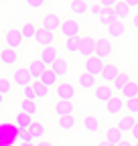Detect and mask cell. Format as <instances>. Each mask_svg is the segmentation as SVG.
Segmentation results:
<instances>
[{
  "mask_svg": "<svg viewBox=\"0 0 138 146\" xmlns=\"http://www.w3.org/2000/svg\"><path fill=\"white\" fill-rule=\"evenodd\" d=\"M33 87H34V94H37V100H45V98L49 96V87H47L43 81L37 79V81L33 83Z\"/></svg>",
  "mask_w": 138,
  "mask_h": 146,
  "instance_id": "836d02e7",
  "label": "cell"
},
{
  "mask_svg": "<svg viewBox=\"0 0 138 146\" xmlns=\"http://www.w3.org/2000/svg\"><path fill=\"white\" fill-rule=\"evenodd\" d=\"M130 81V77H128V73H122L120 71V75L114 79V83H112V87L116 89V91H122L124 87H126V83Z\"/></svg>",
  "mask_w": 138,
  "mask_h": 146,
  "instance_id": "d6a6232c",
  "label": "cell"
},
{
  "mask_svg": "<svg viewBox=\"0 0 138 146\" xmlns=\"http://www.w3.org/2000/svg\"><path fill=\"white\" fill-rule=\"evenodd\" d=\"M69 8H71V12H73V14L83 16L85 12H88V2H85V0H71Z\"/></svg>",
  "mask_w": 138,
  "mask_h": 146,
  "instance_id": "f1b7e54d",
  "label": "cell"
},
{
  "mask_svg": "<svg viewBox=\"0 0 138 146\" xmlns=\"http://www.w3.org/2000/svg\"><path fill=\"white\" fill-rule=\"evenodd\" d=\"M122 94V98L124 100H132V98H138V83L134 81V79H130L128 83H126V87L120 91Z\"/></svg>",
  "mask_w": 138,
  "mask_h": 146,
  "instance_id": "d4e9b609",
  "label": "cell"
},
{
  "mask_svg": "<svg viewBox=\"0 0 138 146\" xmlns=\"http://www.w3.org/2000/svg\"><path fill=\"white\" fill-rule=\"evenodd\" d=\"M77 83H79V89H83V91H90V89H96L100 83H98V77L96 75H92V73H81L79 75V79H77Z\"/></svg>",
  "mask_w": 138,
  "mask_h": 146,
  "instance_id": "4fadbf2b",
  "label": "cell"
},
{
  "mask_svg": "<svg viewBox=\"0 0 138 146\" xmlns=\"http://www.w3.org/2000/svg\"><path fill=\"white\" fill-rule=\"evenodd\" d=\"M98 146H114V144H110V142H108V140H104V142H100V144H98Z\"/></svg>",
  "mask_w": 138,
  "mask_h": 146,
  "instance_id": "c3c4849f",
  "label": "cell"
},
{
  "mask_svg": "<svg viewBox=\"0 0 138 146\" xmlns=\"http://www.w3.org/2000/svg\"><path fill=\"white\" fill-rule=\"evenodd\" d=\"M114 12H116V16H118V21H128V18H132V8L124 2V0L114 6Z\"/></svg>",
  "mask_w": 138,
  "mask_h": 146,
  "instance_id": "44dd1931",
  "label": "cell"
},
{
  "mask_svg": "<svg viewBox=\"0 0 138 146\" xmlns=\"http://www.w3.org/2000/svg\"><path fill=\"white\" fill-rule=\"evenodd\" d=\"M118 146H134V142H128V140H122Z\"/></svg>",
  "mask_w": 138,
  "mask_h": 146,
  "instance_id": "7dc6e473",
  "label": "cell"
},
{
  "mask_svg": "<svg viewBox=\"0 0 138 146\" xmlns=\"http://www.w3.org/2000/svg\"><path fill=\"white\" fill-rule=\"evenodd\" d=\"M57 79H59V75H57V73H55L53 69H51V67H47V71L41 75V79H39V81H43V83L51 89V87H57V83H59Z\"/></svg>",
  "mask_w": 138,
  "mask_h": 146,
  "instance_id": "7402d4cb",
  "label": "cell"
},
{
  "mask_svg": "<svg viewBox=\"0 0 138 146\" xmlns=\"http://www.w3.org/2000/svg\"><path fill=\"white\" fill-rule=\"evenodd\" d=\"M98 18H100V23H102L104 27H110L114 21H118V16H116L114 8H104V10H102V14H100Z\"/></svg>",
  "mask_w": 138,
  "mask_h": 146,
  "instance_id": "484cf974",
  "label": "cell"
},
{
  "mask_svg": "<svg viewBox=\"0 0 138 146\" xmlns=\"http://www.w3.org/2000/svg\"><path fill=\"white\" fill-rule=\"evenodd\" d=\"M23 41H25V36H23L21 29H6L4 31V43H6V47L19 51L21 45H23Z\"/></svg>",
  "mask_w": 138,
  "mask_h": 146,
  "instance_id": "6da1fadb",
  "label": "cell"
},
{
  "mask_svg": "<svg viewBox=\"0 0 138 146\" xmlns=\"http://www.w3.org/2000/svg\"><path fill=\"white\" fill-rule=\"evenodd\" d=\"M29 130H31V134H33V140H34V142L43 140V136H45V132H47V130H45V124H43V122H33Z\"/></svg>",
  "mask_w": 138,
  "mask_h": 146,
  "instance_id": "4316f807",
  "label": "cell"
},
{
  "mask_svg": "<svg viewBox=\"0 0 138 146\" xmlns=\"http://www.w3.org/2000/svg\"><path fill=\"white\" fill-rule=\"evenodd\" d=\"M75 112V104L71 100H59L55 104V116H71Z\"/></svg>",
  "mask_w": 138,
  "mask_h": 146,
  "instance_id": "9a60e30c",
  "label": "cell"
},
{
  "mask_svg": "<svg viewBox=\"0 0 138 146\" xmlns=\"http://www.w3.org/2000/svg\"><path fill=\"white\" fill-rule=\"evenodd\" d=\"M57 126L61 128L63 132H67V130H71V128H75L77 126V118L71 114V116H59L57 118Z\"/></svg>",
  "mask_w": 138,
  "mask_h": 146,
  "instance_id": "603a6c76",
  "label": "cell"
},
{
  "mask_svg": "<svg viewBox=\"0 0 138 146\" xmlns=\"http://www.w3.org/2000/svg\"><path fill=\"white\" fill-rule=\"evenodd\" d=\"M79 45H81V36L65 39V51H69V53H79Z\"/></svg>",
  "mask_w": 138,
  "mask_h": 146,
  "instance_id": "4dcf8cb0",
  "label": "cell"
},
{
  "mask_svg": "<svg viewBox=\"0 0 138 146\" xmlns=\"http://www.w3.org/2000/svg\"><path fill=\"white\" fill-rule=\"evenodd\" d=\"M21 112H27V114H31V116H37L39 114V104H37V100H23L21 102Z\"/></svg>",
  "mask_w": 138,
  "mask_h": 146,
  "instance_id": "cb8c5ba5",
  "label": "cell"
},
{
  "mask_svg": "<svg viewBox=\"0 0 138 146\" xmlns=\"http://www.w3.org/2000/svg\"><path fill=\"white\" fill-rule=\"evenodd\" d=\"M19 138H21L23 142H31V140H33V134H31L29 128H19Z\"/></svg>",
  "mask_w": 138,
  "mask_h": 146,
  "instance_id": "74e56055",
  "label": "cell"
},
{
  "mask_svg": "<svg viewBox=\"0 0 138 146\" xmlns=\"http://www.w3.org/2000/svg\"><path fill=\"white\" fill-rule=\"evenodd\" d=\"M112 53H114V47H112V41L108 36H102V39L96 41V57L108 59V57H112Z\"/></svg>",
  "mask_w": 138,
  "mask_h": 146,
  "instance_id": "3957f363",
  "label": "cell"
},
{
  "mask_svg": "<svg viewBox=\"0 0 138 146\" xmlns=\"http://www.w3.org/2000/svg\"><path fill=\"white\" fill-rule=\"evenodd\" d=\"M136 122H138V120H136V116H134V114H126V116H120V120H118V124H116V126H118L120 130L126 134V132H132V128L136 126Z\"/></svg>",
  "mask_w": 138,
  "mask_h": 146,
  "instance_id": "ac0fdd59",
  "label": "cell"
},
{
  "mask_svg": "<svg viewBox=\"0 0 138 146\" xmlns=\"http://www.w3.org/2000/svg\"><path fill=\"white\" fill-rule=\"evenodd\" d=\"M126 108V104H124V98H118V96H114L108 104H106V110H108V114L110 116H118V114H122V110Z\"/></svg>",
  "mask_w": 138,
  "mask_h": 146,
  "instance_id": "e0dca14e",
  "label": "cell"
},
{
  "mask_svg": "<svg viewBox=\"0 0 138 146\" xmlns=\"http://www.w3.org/2000/svg\"><path fill=\"white\" fill-rule=\"evenodd\" d=\"M118 75H120V67L114 65V63H106V65H104V69H102L100 79H102L104 83H114V79H116Z\"/></svg>",
  "mask_w": 138,
  "mask_h": 146,
  "instance_id": "8fae6325",
  "label": "cell"
},
{
  "mask_svg": "<svg viewBox=\"0 0 138 146\" xmlns=\"http://www.w3.org/2000/svg\"><path fill=\"white\" fill-rule=\"evenodd\" d=\"M0 63L4 67H14L19 63V51L16 49H10V47H4L0 51Z\"/></svg>",
  "mask_w": 138,
  "mask_h": 146,
  "instance_id": "30bf717a",
  "label": "cell"
},
{
  "mask_svg": "<svg viewBox=\"0 0 138 146\" xmlns=\"http://www.w3.org/2000/svg\"><path fill=\"white\" fill-rule=\"evenodd\" d=\"M134 146H138V142H134Z\"/></svg>",
  "mask_w": 138,
  "mask_h": 146,
  "instance_id": "816d5d0a",
  "label": "cell"
},
{
  "mask_svg": "<svg viewBox=\"0 0 138 146\" xmlns=\"http://www.w3.org/2000/svg\"><path fill=\"white\" fill-rule=\"evenodd\" d=\"M23 96H25L27 100H37V94H34L33 83H31V85H27V87H23Z\"/></svg>",
  "mask_w": 138,
  "mask_h": 146,
  "instance_id": "f35d334b",
  "label": "cell"
},
{
  "mask_svg": "<svg viewBox=\"0 0 138 146\" xmlns=\"http://www.w3.org/2000/svg\"><path fill=\"white\" fill-rule=\"evenodd\" d=\"M79 55L85 59H90L96 55V39H92L90 35L81 36V45H79Z\"/></svg>",
  "mask_w": 138,
  "mask_h": 146,
  "instance_id": "9c48e42d",
  "label": "cell"
},
{
  "mask_svg": "<svg viewBox=\"0 0 138 146\" xmlns=\"http://www.w3.org/2000/svg\"><path fill=\"white\" fill-rule=\"evenodd\" d=\"M51 69H53V71L57 73L59 77H65L67 73H69V63H67L65 59H61V57H59V59L53 63V67H51Z\"/></svg>",
  "mask_w": 138,
  "mask_h": 146,
  "instance_id": "f546056e",
  "label": "cell"
},
{
  "mask_svg": "<svg viewBox=\"0 0 138 146\" xmlns=\"http://www.w3.org/2000/svg\"><path fill=\"white\" fill-rule=\"evenodd\" d=\"M104 59H100V57H90V59H85V63H83V69H85V73H92V75H96V77H100L102 75V69H104Z\"/></svg>",
  "mask_w": 138,
  "mask_h": 146,
  "instance_id": "52a82bcc",
  "label": "cell"
},
{
  "mask_svg": "<svg viewBox=\"0 0 138 146\" xmlns=\"http://www.w3.org/2000/svg\"><path fill=\"white\" fill-rule=\"evenodd\" d=\"M34 41H37L41 47H49V45H55V33L53 31H47V29H39L37 31V36H34Z\"/></svg>",
  "mask_w": 138,
  "mask_h": 146,
  "instance_id": "5bb4252c",
  "label": "cell"
},
{
  "mask_svg": "<svg viewBox=\"0 0 138 146\" xmlns=\"http://www.w3.org/2000/svg\"><path fill=\"white\" fill-rule=\"evenodd\" d=\"M126 112H128V114H134V116H138V98L126 100Z\"/></svg>",
  "mask_w": 138,
  "mask_h": 146,
  "instance_id": "8d00e7d4",
  "label": "cell"
},
{
  "mask_svg": "<svg viewBox=\"0 0 138 146\" xmlns=\"http://www.w3.org/2000/svg\"><path fill=\"white\" fill-rule=\"evenodd\" d=\"M34 120H33V116L31 114H27V112H21L19 116H16V126L19 128H31V124H33Z\"/></svg>",
  "mask_w": 138,
  "mask_h": 146,
  "instance_id": "e575fe53",
  "label": "cell"
},
{
  "mask_svg": "<svg viewBox=\"0 0 138 146\" xmlns=\"http://www.w3.org/2000/svg\"><path fill=\"white\" fill-rule=\"evenodd\" d=\"M83 128H85V132H98L100 130V120L96 116H85L83 118Z\"/></svg>",
  "mask_w": 138,
  "mask_h": 146,
  "instance_id": "83f0119b",
  "label": "cell"
},
{
  "mask_svg": "<svg viewBox=\"0 0 138 146\" xmlns=\"http://www.w3.org/2000/svg\"><path fill=\"white\" fill-rule=\"evenodd\" d=\"M108 29V39H122L126 35V27H124V21H114Z\"/></svg>",
  "mask_w": 138,
  "mask_h": 146,
  "instance_id": "2e32d148",
  "label": "cell"
},
{
  "mask_svg": "<svg viewBox=\"0 0 138 146\" xmlns=\"http://www.w3.org/2000/svg\"><path fill=\"white\" fill-rule=\"evenodd\" d=\"M130 134H132V142H138V122H136V126L132 128Z\"/></svg>",
  "mask_w": 138,
  "mask_h": 146,
  "instance_id": "7bdbcfd3",
  "label": "cell"
},
{
  "mask_svg": "<svg viewBox=\"0 0 138 146\" xmlns=\"http://www.w3.org/2000/svg\"><path fill=\"white\" fill-rule=\"evenodd\" d=\"M37 146H55V142H51V140H39Z\"/></svg>",
  "mask_w": 138,
  "mask_h": 146,
  "instance_id": "f6af8a7d",
  "label": "cell"
},
{
  "mask_svg": "<svg viewBox=\"0 0 138 146\" xmlns=\"http://www.w3.org/2000/svg\"><path fill=\"white\" fill-rule=\"evenodd\" d=\"M12 85H14V81H12V79H6V77H0V94H4V96H8L10 91H12Z\"/></svg>",
  "mask_w": 138,
  "mask_h": 146,
  "instance_id": "d590c367",
  "label": "cell"
},
{
  "mask_svg": "<svg viewBox=\"0 0 138 146\" xmlns=\"http://www.w3.org/2000/svg\"><path fill=\"white\" fill-rule=\"evenodd\" d=\"M4 104V94H0V106Z\"/></svg>",
  "mask_w": 138,
  "mask_h": 146,
  "instance_id": "681fc988",
  "label": "cell"
},
{
  "mask_svg": "<svg viewBox=\"0 0 138 146\" xmlns=\"http://www.w3.org/2000/svg\"><path fill=\"white\" fill-rule=\"evenodd\" d=\"M21 146H27V144H25V142H23V144H21Z\"/></svg>",
  "mask_w": 138,
  "mask_h": 146,
  "instance_id": "f907efd6",
  "label": "cell"
},
{
  "mask_svg": "<svg viewBox=\"0 0 138 146\" xmlns=\"http://www.w3.org/2000/svg\"><path fill=\"white\" fill-rule=\"evenodd\" d=\"M12 81H14V85H19V87L31 85L33 83V75H31L29 67H16L14 69V75H12Z\"/></svg>",
  "mask_w": 138,
  "mask_h": 146,
  "instance_id": "277c9868",
  "label": "cell"
},
{
  "mask_svg": "<svg viewBox=\"0 0 138 146\" xmlns=\"http://www.w3.org/2000/svg\"><path fill=\"white\" fill-rule=\"evenodd\" d=\"M61 18L55 14V12H47L43 18H41V27L43 29H47V31H53V33H57V31H61Z\"/></svg>",
  "mask_w": 138,
  "mask_h": 146,
  "instance_id": "ba28073f",
  "label": "cell"
},
{
  "mask_svg": "<svg viewBox=\"0 0 138 146\" xmlns=\"http://www.w3.org/2000/svg\"><path fill=\"white\" fill-rule=\"evenodd\" d=\"M45 2H47V0H27V4H29L31 10H39V8H43Z\"/></svg>",
  "mask_w": 138,
  "mask_h": 146,
  "instance_id": "ab89813d",
  "label": "cell"
},
{
  "mask_svg": "<svg viewBox=\"0 0 138 146\" xmlns=\"http://www.w3.org/2000/svg\"><path fill=\"white\" fill-rule=\"evenodd\" d=\"M61 35L65 39H71V36H79L81 35V23L77 18H67L61 25Z\"/></svg>",
  "mask_w": 138,
  "mask_h": 146,
  "instance_id": "7a4b0ae2",
  "label": "cell"
},
{
  "mask_svg": "<svg viewBox=\"0 0 138 146\" xmlns=\"http://www.w3.org/2000/svg\"><path fill=\"white\" fill-rule=\"evenodd\" d=\"M75 94H77L75 85H73V83H69V81L57 83V87H55V96H57V100H73Z\"/></svg>",
  "mask_w": 138,
  "mask_h": 146,
  "instance_id": "5b68a950",
  "label": "cell"
},
{
  "mask_svg": "<svg viewBox=\"0 0 138 146\" xmlns=\"http://www.w3.org/2000/svg\"><path fill=\"white\" fill-rule=\"evenodd\" d=\"M120 0H98V4H102V8H114Z\"/></svg>",
  "mask_w": 138,
  "mask_h": 146,
  "instance_id": "60d3db41",
  "label": "cell"
},
{
  "mask_svg": "<svg viewBox=\"0 0 138 146\" xmlns=\"http://www.w3.org/2000/svg\"><path fill=\"white\" fill-rule=\"evenodd\" d=\"M124 2H126L132 10H134V8H138V0H124Z\"/></svg>",
  "mask_w": 138,
  "mask_h": 146,
  "instance_id": "bcb514c9",
  "label": "cell"
},
{
  "mask_svg": "<svg viewBox=\"0 0 138 146\" xmlns=\"http://www.w3.org/2000/svg\"><path fill=\"white\" fill-rule=\"evenodd\" d=\"M0 51H2V49H0Z\"/></svg>",
  "mask_w": 138,
  "mask_h": 146,
  "instance_id": "f5cc1de1",
  "label": "cell"
},
{
  "mask_svg": "<svg viewBox=\"0 0 138 146\" xmlns=\"http://www.w3.org/2000/svg\"><path fill=\"white\" fill-rule=\"evenodd\" d=\"M130 21H132V29L138 33V12H136V14H132V18H130Z\"/></svg>",
  "mask_w": 138,
  "mask_h": 146,
  "instance_id": "b9f144b4",
  "label": "cell"
},
{
  "mask_svg": "<svg viewBox=\"0 0 138 146\" xmlns=\"http://www.w3.org/2000/svg\"><path fill=\"white\" fill-rule=\"evenodd\" d=\"M102 10H104V8H102V4H94V8H92L94 16H100V14H102Z\"/></svg>",
  "mask_w": 138,
  "mask_h": 146,
  "instance_id": "ee69618b",
  "label": "cell"
},
{
  "mask_svg": "<svg viewBox=\"0 0 138 146\" xmlns=\"http://www.w3.org/2000/svg\"><path fill=\"white\" fill-rule=\"evenodd\" d=\"M39 59L47 65V67H53V63L59 59V51L55 45H49V47H43L41 49V55H39Z\"/></svg>",
  "mask_w": 138,
  "mask_h": 146,
  "instance_id": "8992f818",
  "label": "cell"
},
{
  "mask_svg": "<svg viewBox=\"0 0 138 146\" xmlns=\"http://www.w3.org/2000/svg\"><path fill=\"white\" fill-rule=\"evenodd\" d=\"M21 31H23V36L25 39H34V36H37V25L34 23H25L23 27H21Z\"/></svg>",
  "mask_w": 138,
  "mask_h": 146,
  "instance_id": "1f68e13d",
  "label": "cell"
},
{
  "mask_svg": "<svg viewBox=\"0 0 138 146\" xmlns=\"http://www.w3.org/2000/svg\"><path fill=\"white\" fill-rule=\"evenodd\" d=\"M112 89L114 87H110V83H100L94 91H96V102H102V104H108L112 98H114V94H112Z\"/></svg>",
  "mask_w": 138,
  "mask_h": 146,
  "instance_id": "7c38bea8",
  "label": "cell"
},
{
  "mask_svg": "<svg viewBox=\"0 0 138 146\" xmlns=\"http://www.w3.org/2000/svg\"><path fill=\"white\" fill-rule=\"evenodd\" d=\"M29 71H31L33 79H41V75L47 71V65H45L41 59H33V61L29 63Z\"/></svg>",
  "mask_w": 138,
  "mask_h": 146,
  "instance_id": "d6986e66",
  "label": "cell"
},
{
  "mask_svg": "<svg viewBox=\"0 0 138 146\" xmlns=\"http://www.w3.org/2000/svg\"><path fill=\"white\" fill-rule=\"evenodd\" d=\"M106 140L110 142V144H114V146H118L120 142L124 140V132L120 130L118 126H112V128H108V132H106Z\"/></svg>",
  "mask_w": 138,
  "mask_h": 146,
  "instance_id": "ffe728a7",
  "label": "cell"
}]
</instances>
